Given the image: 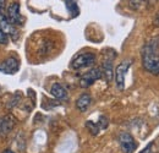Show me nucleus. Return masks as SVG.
I'll return each instance as SVG.
<instances>
[{
    "label": "nucleus",
    "mask_w": 159,
    "mask_h": 153,
    "mask_svg": "<svg viewBox=\"0 0 159 153\" xmlns=\"http://www.w3.org/2000/svg\"><path fill=\"white\" fill-rule=\"evenodd\" d=\"M143 69L152 74L159 75V38L147 42L141 52Z\"/></svg>",
    "instance_id": "nucleus-1"
},
{
    "label": "nucleus",
    "mask_w": 159,
    "mask_h": 153,
    "mask_svg": "<svg viewBox=\"0 0 159 153\" xmlns=\"http://www.w3.org/2000/svg\"><path fill=\"white\" fill-rule=\"evenodd\" d=\"M131 64H132L131 60H124L115 69V83H116L118 90L120 91H124V88H125V77H126V74H127Z\"/></svg>",
    "instance_id": "nucleus-2"
},
{
    "label": "nucleus",
    "mask_w": 159,
    "mask_h": 153,
    "mask_svg": "<svg viewBox=\"0 0 159 153\" xmlns=\"http://www.w3.org/2000/svg\"><path fill=\"white\" fill-rule=\"evenodd\" d=\"M96 61V55L93 53H81L77 57L75 58L71 63V66L72 69L75 70H80V69H83V67H88L91 65H93Z\"/></svg>",
    "instance_id": "nucleus-3"
},
{
    "label": "nucleus",
    "mask_w": 159,
    "mask_h": 153,
    "mask_svg": "<svg viewBox=\"0 0 159 153\" xmlns=\"http://www.w3.org/2000/svg\"><path fill=\"white\" fill-rule=\"evenodd\" d=\"M6 17L9 20V22L14 26H21L23 25V17L20 12V4L19 2H12L9 7H7V12H6Z\"/></svg>",
    "instance_id": "nucleus-4"
},
{
    "label": "nucleus",
    "mask_w": 159,
    "mask_h": 153,
    "mask_svg": "<svg viewBox=\"0 0 159 153\" xmlns=\"http://www.w3.org/2000/svg\"><path fill=\"white\" fill-rule=\"evenodd\" d=\"M118 141H119L120 146H121L122 151L125 153H134V151L137 147V143H136L135 138L129 132H121L118 136Z\"/></svg>",
    "instance_id": "nucleus-5"
},
{
    "label": "nucleus",
    "mask_w": 159,
    "mask_h": 153,
    "mask_svg": "<svg viewBox=\"0 0 159 153\" xmlns=\"http://www.w3.org/2000/svg\"><path fill=\"white\" fill-rule=\"evenodd\" d=\"M20 69V61L19 59L11 57L5 59L2 63H0V72L2 74H7V75H12L16 74Z\"/></svg>",
    "instance_id": "nucleus-6"
},
{
    "label": "nucleus",
    "mask_w": 159,
    "mask_h": 153,
    "mask_svg": "<svg viewBox=\"0 0 159 153\" xmlns=\"http://www.w3.org/2000/svg\"><path fill=\"white\" fill-rule=\"evenodd\" d=\"M102 75H103V72H102L100 69H91L89 71H87L83 76L81 77V80H80L81 87H83V88L89 87V86L93 85L97 80H99L100 77H102Z\"/></svg>",
    "instance_id": "nucleus-7"
},
{
    "label": "nucleus",
    "mask_w": 159,
    "mask_h": 153,
    "mask_svg": "<svg viewBox=\"0 0 159 153\" xmlns=\"http://www.w3.org/2000/svg\"><path fill=\"white\" fill-rule=\"evenodd\" d=\"M0 28H1L7 36H10L14 40L19 39V33H17V31L15 30V26L9 22V20H7L5 14L0 16Z\"/></svg>",
    "instance_id": "nucleus-8"
},
{
    "label": "nucleus",
    "mask_w": 159,
    "mask_h": 153,
    "mask_svg": "<svg viewBox=\"0 0 159 153\" xmlns=\"http://www.w3.org/2000/svg\"><path fill=\"white\" fill-rule=\"evenodd\" d=\"M15 120L11 115H6L4 118H0V136L7 135L14 128Z\"/></svg>",
    "instance_id": "nucleus-9"
},
{
    "label": "nucleus",
    "mask_w": 159,
    "mask_h": 153,
    "mask_svg": "<svg viewBox=\"0 0 159 153\" xmlns=\"http://www.w3.org/2000/svg\"><path fill=\"white\" fill-rule=\"evenodd\" d=\"M91 102H92V97L89 93H83L79 97L77 102H76V107L80 112H86L87 108L91 105Z\"/></svg>",
    "instance_id": "nucleus-10"
},
{
    "label": "nucleus",
    "mask_w": 159,
    "mask_h": 153,
    "mask_svg": "<svg viewBox=\"0 0 159 153\" xmlns=\"http://www.w3.org/2000/svg\"><path fill=\"white\" fill-rule=\"evenodd\" d=\"M50 93H52L53 97H55L57 99H60V100H64V99L67 98V92H66V90H65L64 86L60 85V83H54V85L52 86Z\"/></svg>",
    "instance_id": "nucleus-11"
},
{
    "label": "nucleus",
    "mask_w": 159,
    "mask_h": 153,
    "mask_svg": "<svg viewBox=\"0 0 159 153\" xmlns=\"http://www.w3.org/2000/svg\"><path fill=\"white\" fill-rule=\"evenodd\" d=\"M103 72L107 77V81H110L113 78V60L107 59L103 64Z\"/></svg>",
    "instance_id": "nucleus-12"
},
{
    "label": "nucleus",
    "mask_w": 159,
    "mask_h": 153,
    "mask_svg": "<svg viewBox=\"0 0 159 153\" xmlns=\"http://www.w3.org/2000/svg\"><path fill=\"white\" fill-rule=\"evenodd\" d=\"M143 2H144V0H130V5H131V7H132L134 10L141 9L142 5H143Z\"/></svg>",
    "instance_id": "nucleus-13"
},
{
    "label": "nucleus",
    "mask_w": 159,
    "mask_h": 153,
    "mask_svg": "<svg viewBox=\"0 0 159 153\" xmlns=\"http://www.w3.org/2000/svg\"><path fill=\"white\" fill-rule=\"evenodd\" d=\"M9 40V36L0 28V44H7Z\"/></svg>",
    "instance_id": "nucleus-14"
},
{
    "label": "nucleus",
    "mask_w": 159,
    "mask_h": 153,
    "mask_svg": "<svg viewBox=\"0 0 159 153\" xmlns=\"http://www.w3.org/2000/svg\"><path fill=\"white\" fill-rule=\"evenodd\" d=\"M5 14V0H0V16Z\"/></svg>",
    "instance_id": "nucleus-15"
},
{
    "label": "nucleus",
    "mask_w": 159,
    "mask_h": 153,
    "mask_svg": "<svg viewBox=\"0 0 159 153\" xmlns=\"http://www.w3.org/2000/svg\"><path fill=\"white\" fill-rule=\"evenodd\" d=\"M139 153H153V151H152V143H149L143 151H141Z\"/></svg>",
    "instance_id": "nucleus-16"
},
{
    "label": "nucleus",
    "mask_w": 159,
    "mask_h": 153,
    "mask_svg": "<svg viewBox=\"0 0 159 153\" xmlns=\"http://www.w3.org/2000/svg\"><path fill=\"white\" fill-rule=\"evenodd\" d=\"M154 25H157V26H159V14L157 15V17L154 19Z\"/></svg>",
    "instance_id": "nucleus-17"
},
{
    "label": "nucleus",
    "mask_w": 159,
    "mask_h": 153,
    "mask_svg": "<svg viewBox=\"0 0 159 153\" xmlns=\"http://www.w3.org/2000/svg\"><path fill=\"white\" fill-rule=\"evenodd\" d=\"M4 153H14V152H12L11 150H5V151H4Z\"/></svg>",
    "instance_id": "nucleus-18"
}]
</instances>
